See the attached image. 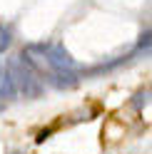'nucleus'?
<instances>
[{
    "label": "nucleus",
    "instance_id": "1",
    "mask_svg": "<svg viewBox=\"0 0 152 154\" xmlns=\"http://www.w3.org/2000/svg\"><path fill=\"white\" fill-rule=\"evenodd\" d=\"M5 70H8V75H10L13 85H15V92H20L25 100H37L43 94L45 82L40 80V75L33 70V65L25 60L23 52L15 55V57H10L8 65H5Z\"/></svg>",
    "mask_w": 152,
    "mask_h": 154
},
{
    "label": "nucleus",
    "instance_id": "2",
    "mask_svg": "<svg viewBox=\"0 0 152 154\" xmlns=\"http://www.w3.org/2000/svg\"><path fill=\"white\" fill-rule=\"evenodd\" d=\"M15 85H13V80H10V75H8V70L3 67V62H0V100H10V97H15Z\"/></svg>",
    "mask_w": 152,
    "mask_h": 154
},
{
    "label": "nucleus",
    "instance_id": "3",
    "mask_svg": "<svg viewBox=\"0 0 152 154\" xmlns=\"http://www.w3.org/2000/svg\"><path fill=\"white\" fill-rule=\"evenodd\" d=\"M13 42V27L10 25H0V52H5Z\"/></svg>",
    "mask_w": 152,
    "mask_h": 154
},
{
    "label": "nucleus",
    "instance_id": "4",
    "mask_svg": "<svg viewBox=\"0 0 152 154\" xmlns=\"http://www.w3.org/2000/svg\"><path fill=\"white\" fill-rule=\"evenodd\" d=\"M10 154H23V152H10Z\"/></svg>",
    "mask_w": 152,
    "mask_h": 154
}]
</instances>
